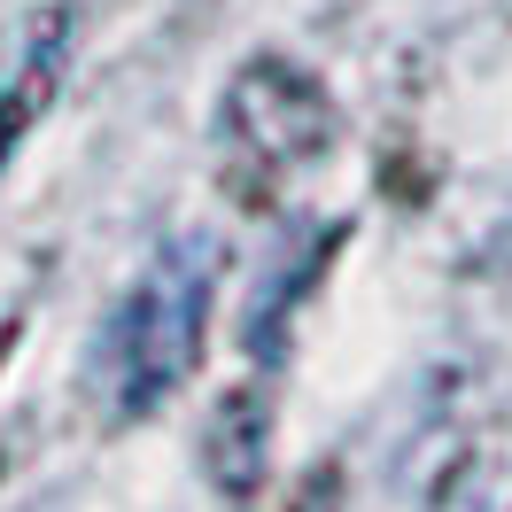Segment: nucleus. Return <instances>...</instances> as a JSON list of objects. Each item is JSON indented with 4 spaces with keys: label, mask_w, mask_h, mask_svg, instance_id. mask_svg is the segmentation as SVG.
<instances>
[{
    "label": "nucleus",
    "mask_w": 512,
    "mask_h": 512,
    "mask_svg": "<svg viewBox=\"0 0 512 512\" xmlns=\"http://www.w3.org/2000/svg\"><path fill=\"white\" fill-rule=\"evenodd\" d=\"M202 326H210V249L187 241V249H163L109 319V396H117V412H156L187 381L194 357H202Z\"/></svg>",
    "instance_id": "1"
},
{
    "label": "nucleus",
    "mask_w": 512,
    "mask_h": 512,
    "mask_svg": "<svg viewBox=\"0 0 512 512\" xmlns=\"http://www.w3.org/2000/svg\"><path fill=\"white\" fill-rule=\"evenodd\" d=\"M326 140H334L326 94L280 63L241 70V86L225 94V156L249 194H280L295 171H311L326 156Z\"/></svg>",
    "instance_id": "2"
},
{
    "label": "nucleus",
    "mask_w": 512,
    "mask_h": 512,
    "mask_svg": "<svg viewBox=\"0 0 512 512\" xmlns=\"http://www.w3.org/2000/svg\"><path fill=\"white\" fill-rule=\"evenodd\" d=\"M55 47H63V39H39V55L24 63V86L0 94V163H8V148H16V132H24V117H32V101H39V86H47V70H55Z\"/></svg>",
    "instance_id": "3"
},
{
    "label": "nucleus",
    "mask_w": 512,
    "mask_h": 512,
    "mask_svg": "<svg viewBox=\"0 0 512 512\" xmlns=\"http://www.w3.org/2000/svg\"><path fill=\"white\" fill-rule=\"evenodd\" d=\"M505 256H512V225H505Z\"/></svg>",
    "instance_id": "4"
}]
</instances>
